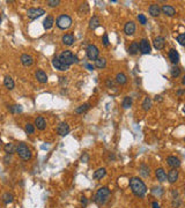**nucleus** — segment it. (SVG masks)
<instances>
[{
	"mask_svg": "<svg viewBox=\"0 0 185 208\" xmlns=\"http://www.w3.org/2000/svg\"><path fill=\"white\" fill-rule=\"evenodd\" d=\"M100 23H101L100 17H98V16H96V15H94L92 19L89 20V28L94 30V29H96V28L100 26Z\"/></svg>",
	"mask_w": 185,
	"mask_h": 208,
	"instance_id": "a878e982",
	"label": "nucleus"
},
{
	"mask_svg": "<svg viewBox=\"0 0 185 208\" xmlns=\"http://www.w3.org/2000/svg\"><path fill=\"white\" fill-rule=\"evenodd\" d=\"M139 51L142 55L150 53V44H149V42L147 41L146 38H142L141 41L139 42Z\"/></svg>",
	"mask_w": 185,
	"mask_h": 208,
	"instance_id": "6e6552de",
	"label": "nucleus"
},
{
	"mask_svg": "<svg viewBox=\"0 0 185 208\" xmlns=\"http://www.w3.org/2000/svg\"><path fill=\"white\" fill-rule=\"evenodd\" d=\"M138 20H139V23H141L142 26H145L147 23V17H146L145 14H139L138 15Z\"/></svg>",
	"mask_w": 185,
	"mask_h": 208,
	"instance_id": "ea45409f",
	"label": "nucleus"
},
{
	"mask_svg": "<svg viewBox=\"0 0 185 208\" xmlns=\"http://www.w3.org/2000/svg\"><path fill=\"white\" fill-rule=\"evenodd\" d=\"M106 86L108 88H116V83H115V81L112 79H106Z\"/></svg>",
	"mask_w": 185,
	"mask_h": 208,
	"instance_id": "79ce46f5",
	"label": "nucleus"
},
{
	"mask_svg": "<svg viewBox=\"0 0 185 208\" xmlns=\"http://www.w3.org/2000/svg\"><path fill=\"white\" fill-rule=\"evenodd\" d=\"M170 74H171L172 78H178V76L181 75V68L175 65V66L170 69Z\"/></svg>",
	"mask_w": 185,
	"mask_h": 208,
	"instance_id": "c9c22d12",
	"label": "nucleus"
},
{
	"mask_svg": "<svg viewBox=\"0 0 185 208\" xmlns=\"http://www.w3.org/2000/svg\"><path fill=\"white\" fill-rule=\"evenodd\" d=\"M4 86L7 89L12 90V89H14V87H15V83H14L13 79L11 76H5V79H4Z\"/></svg>",
	"mask_w": 185,
	"mask_h": 208,
	"instance_id": "c85d7f7f",
	"label": "nucleus"
},
{
	"mask_svg": "<svg viewBox=\"0 0 185 208\" xmlns=\"http://www.w3.org/2000/svg\"><path fill=\"white\" fill-rule=\"evenodd\" d=\"M177 42H178L181 45H185V32L179 34V35L177 36Z\"/></svg>",
	"mask_w": 185,
	"mask_h": 208,
	"instance_id": "a19ab883",
	"label": "nucleus"
},
{
	"mask_svg": "<svg viewBox=\"0 0 185 208\" xmlns=\"http://www.w3.org/2000/svg\"><path fill=\"white\" fill-rule=\"evenodd\" d=\"M85 67L88 69V71H94V66H92V64H88V63H86V64H85Z\"/></svg>",
	"mask_w": 185,
	"mask_h": 208,
	"instance_id": "09e8293b",
	"label": "nucleus"
},
{
	"mask_svg": "<svg viewBox=\"0 0 185 208\" xmlns=\"http://www.w3.org/2000/svg\"><path fill=\"white\" fill-rule=\"evenodd\" d=\"M155 176H156L158 180L161 181V183H163V181L167 180V173H165V171H164L163 168H159V169L155 170Z\"/></svg>",
	"mask_w": 185,
	"mask_h": 208,
	"instance_id": "412c9836",
	"label": "nucleus"
},
{
	"mask_svg": "<svg viewBox=\"0 0 185 208\" xmlns=\"http://www.w3.org/2000/svg\"><path fill=\"white\" fill-rule=\"evenodd\" d=\"M1 21H2V19H1V16H0V23H1Z\"/></svg>",
	"mask_w": 185,
	"mask_h": 208,
	"instance_id": "5fc2aeb1",
	"label": "nucleus"
},
{
	"mask_svg": "<svg viewBox=\"0 0 185 208\" xmlns=\"http://www.w3.org/2000/svg\"><path fill=\"white\" fill-rule=\"evenodd\" d=\"M20 60H21V64L25 66V67H30L33 64H34V58L30 55H27V53H23V55L20 57Z\"/></svg>",
	"mask_w": 185,
	"mask_h": 208,
	"instance_id": "9b49d317",
	"label": "nucleus"
},
{
	"mask_svg": "<svg viewBox=\"0 0 185 208\" xmlns=\"http://www.w3.org/2000/svg\"><path fill=\"white\" fill-rule=\"evenodd\" d=\"M14 200V196L12 193H9V192H7V193H5L2 195V201H4V204H6V205H8V204H12Z\"/></svg>",
	"mask_w": 185,
	"mask_h": 208,
	"instance_id": "473e14b6",
	"label": "nucleus"
},
{
	"mask_svg": "<svg viewBox=\"0 0 185 208\" xmlns=\"http://www.w3.org/2000/svg\"><path fill=\"white\" fill-rule=\"evenodd\" d=\"M80 15H86V14L89 13V5L87 2H82L79 6V9H78Z\"/></svg>",
	"mask_w": 185,
	"mask_h": 208,
	"instance_id": "7c9ffc66",
	"label": "nucleus"
},
{
	"mask_svg": "<svg viewBox=\"0 0 185 208\" xmlns=\"http://www.w3.org/2000/svg\"><path fill=\"white\" fill-rule=\"evenodd\" d=\"M46 4H48L50 7H57V6L60 5V1H59V0H49Z\"/></svg>",
	"mask_w": 185,
	"mask_h": 208,
	"instance_id": "37998d69",
	"label": "nucleus"
},
{
	"mask_svg": "<svg viewBox=\"0 0 185 208\" xmlns=\"http://www.w3.org/2000/svg\"><path fill=\"white\" fill-rule=\"evenodd\" d=\"M148 12L152 16H159L160 13H161V7L158 4H152L148 8Z\"/></svg>",
	"mask_w": 185,
	"mask_h": 208,
	"instance_id": "5701e85b",
	"label": "nucleus"
},
{
	"mask_svg": "<svg viewBox=\"0 0 185 208\" xmlns=\"http://www.w3.org/2000/svg\"><path fill=\"white\" fill-rule=\"evenodd\" d=\"M131 105H132V98L130 96L124 97V99H123V108L124 109H129V108H131Z\"/></svg>",
	"mask_w": 185,
	"mask_h": 208,
	"instance_id": "f704fd0d",
	"label": "nucleus"
},
{
	"mask_svg": "<svg viewBox=\"0 0 185 208\" xmlns=\"http://www.w3.org/2000/svg\"><path fill=\"white\" fill-rule=\"evenodd\" d=\"M127 52H129V55H137V53L139 52V42L133 41L132 43L130 44L129 49H127Z\"/></svg>",
	"mask_w": 185,
	"mask_h": 208,
	"instance_id": "aec40b11",
	"label": "nucleus"
},
{
	"mask_svg": "<svg viewBox=\"0 0 185 208\" xmlns=\"http://www.w3.org/2000/svg\"><path fill=\"white\" fill-rule=\"evenodd\" d=\"M52 66L56 69H58V71H61V72H65V71H67V69L69 68V66H67V65H65L64 63H61V61L59 60L58 55L53 57V59H52Z\"/></svg>",
	"mask_w": 185,
	"mask_h": 208,
	"instance_id": "1a4fd4ad",
	"label": "nucleus"
},
{
	"mask_svg": "<svg viewBox=\"0 0 185 208\" xmlns=\"http://www.w3.org/2000/svg\"><path fill=\"white\" fill-rule=\"evenodd\" d=\"M56 24H57V27L59 28V29L66 30V29H68V28L72 26V19L67 14H61V15H59L57 17Z\"/></svg>",
	"mask_w": 185,
	"mask_h": 208,
	"instance_id": "20e7f679",
	"label": "nucleus"
},
{
	"mask_svg": "<svg viewBox=\"0 0 185 208\" xmlns=\"http://www.w3.org/2000/svg\"><path fill=\"white\" fill-rule=\"evenodd\" d=\"M61 41L63 43L67 45V46H71V45H73L74 44V42H75V37H74V35L73 34H65L63 37H61Z\"/></svg>",
	"mask_w": 185,
	"mask_h": 208,
	"instance_id": "6ab92c4d",
	"label": "nucleus"
},
{
	"mask_svg": "<svg viewBox=\"0 0 185 208\" xmlns=\"http://www.w3.org/2000/svg\"><path fill=\"white\" fill-rule=\"evenodd\" d=\"M87 204H88V200H87V198L82 196V198H81V205H82L83 207H86V206H87Z\"/></svg>",
	"mask_w": 185,
	"mask_h": 208,
	"instance_id": "49530a36",
	"label": "nucleus"
},
{
	"mask_svg": "<svg viewBox=\"0 0 185 208\" xmlns=\"http://www.w3.org/2000/svg\"><path fill=\"white\" fill-rule=\"evenodd\" d=\"M162 99H163V98H162V96H160V95H156V96H155V101H156V102H158V101H159V102H162Z\"/></svg>",
	"mask_w": 185,
	"mask_h": 208,
	"instance_id": "3c124183",
	"label": "nucleus"
},
{
	"mask_svg": "<svg viewBox=\"0 0 185 208\" xmlns=\"http://www.w3.org/2000/svg\"><path fill=\"white\" fill-rule=\"evenodd\" d=\"M53 23H54L53 16L52 15H48V16L44 19V21H43V27H44V29L49 30V29H51V28L53 27Z\"/></svg>",
	"mask_w": 185,
	"mask_h": 208,
	"instance_id": "4be33fe9",
	"label": "nucleus"
},
{
	"mask_svg": "<svg viewBox=\"0 0 185 208\" xmlns=\"http://www.w3.org/2000/svg\"><path fill=\"white\" fill-rule=\"evenodd\" d=\"M86 52H87V57H88L89 60H96L98 58V55H100L98 48L96 45H94V44H89L87 46V51Z\"/></svg>",
	"mask_w": 185,
	"mask_h": 208,
	"instance_id": "0eeeda50",
	"label": "nucleus"
},
{
	"mask_svg": "<svg viewBox=\"0 0 185 208\" xmlns=\"http://www.w3.org/2000/svg\"><path fill=\"white\" fill-rule=\"evenodd\" d=\"M168 55H169V60L171 61L173 65H177V64H178V61H179V53L177 52V50H175V49L169 50Z\"/></svg>",
	"mask_w": 185,
	"mask_h": 208,
	"instance_id": "a211bd4d",
	"label": "nucleus"
},
{
	"mask_svg": "<svg viewBox=\"0 0 185 208\" xmlns=\"http://www.w3.org/2000/svg\"><path fill=\"white\" fill-rule=\"evenodd\" d=\"M182 83H183V84H185V75H184V76H183V80H182Z\"/></svg>",
	"mask_w": 185,
	"mask_h": 208,
	"instance_id": "864d4df0",
	"label": "nucleus"
},
{
	"mask_svg": "<svg viewBox=\"0 0 185 208\" xmlns=\"http://www.w3.org/2000/svg\"><path fill=\"white\" fill-rule=\"evenodd\" d=\"M167 164L169 166H171L172 169H177L181 166V160L176 156H168L167 157Z\"/></svg>",
	"mask_w": 185,
	"mask_h": 208,
	"instance_id": "ddd939ff",
	"label": "nucleus"
},
{
	"mask_svg": "<svg viewBox=\"0 0 185 208\" xmlns=\"http://www.w3.org/2000/svg\"><path fill=\"white\" fill-rule=\"evenodd\" d=\"M182 95H185V89H183V90H178V91H177V96H182Z\"/></svg>",
	"mask_w": 185,
	"mask_h": 208,
	"instance_id": "8fccbe9b",
	"label": "nucleus"
},
{
	"mask_svg": "<svg viewBox=\"0 0 185 208\" xmlns=\"http://www.w3.org/2000/svg\"><path fill=\"white\" fill-rule=\"evenodd\" d=\"M26 132L28 134H33V133L35 132V125L28 123V124L26 125Z\"/></svg>",
	"mask_w": 185,
	"mask_h": 208,
	"instance_id": "58836bf2",
	"label": "nucleus"
},
{
	"mask_svg": "<svg viewBox=\"0 0 185 208\" xmlns=\"http://www.w3.org/2000/svg\"><path fill=\"white\" fill-rule=\"evenodd\" d=\"M88 160H89V156H88V154H85V155L81 157V161H82L83 163H86Z\"/></svg>",
	"mask_w": 185,
	"mask_h": 208,
	"instance_id": "de8ad7c7",
	"label": "nucleus"
},
{
	"mask_svg": "<svg viewBox=\"0 0 185 208\" xmlns=\"http://www.w3.org/2000/svg\"><path fill=\"white\" fill-rule=\"evenodd\" d=\"M35 126L40 130V131H44L45 130V127H46V123H45V119L40 116V117H37L36 119H35Z\"/></svg>",
	"mask_w": 185,
	"mask_h": 208,
	"instance_id": "b1692460",
	"label": "nucleus"
},
{
	"mask_svg": "<svg viewBox=\"0 0 185 208\" xmlns=\"http://www.w3.org/2000/svg\"><path fill=\"white\" fill-rule=\"evenodd\" d=\"M116 82L123 86V84H126L127 83V76L124 74V73H117L116 75Z\"/></svg>",
	"mask_w": 185,
	"mask_h": 208,
	"instance_id": "cd10ccee",
	"label": "nucleus"
},
{
	"mask_svg": "<svg viewBox=\"0 0 185 208\" xmlns=\"http://www.w3.org/2000/svg\"><path fill=\"white\" fill-rule=\"evenodd\" d=\"M90 103H85V104H82V105H80V107H78L77 109H75V113L77 114H81V113H83V112H86V111H88L89 109H90Z\"/></svg>",
	"mask_w": 185,
	"mask_h": 208,
	"instance_id": "c756f323",
	"label": "nucleus"
},
{
	"mask_svg": "<svg viewBox=\"0 0 185 208\" xmlns=\"http://www.w3.org/2000/svg\"><path fill=\"white\" fill-rule=\"evenodd\" d=\"M102 42H103V45L104 46H109V36H108V34H104L103 35V37H102Z\"/></svg>",
	"mask_w": 185,
	"mask_h": 208,
	"instance_id": "a18cd8bd",
	"label": "nucleus"
},
{
	"mask_svg": "<svg viewBox=\"0 0 185 208\" xmlns=\"http://www.w3.org/2000/svg\"><path fill=\"white\" fill-rule=\"evenodd\" d=\"M14 143L12 142H9V143H6L5 145V147H4V150L7 153V154H13L14 153Z\"/></svg>",
	"mask_w": 185,
	"mask_h": 208,
	"instance_id": "4c0bfd02",
	"label": "nucleus"
},
{
	"mask_svg": "<svg viewBox=\"0 0 185 208\" xmlns=\"http://www.w3.org/2000/svg\"><path fill=\"white\" fill-rule=\"evenodd\" d=\"M184 141H185V139H184Z\"/></svg>",
	"mask_w": 185,
	"mask_h": 208,
	"instance_id": "4d7b16f0",
	"label": "nucleus"
},
{
	"mask_svg": "<svg viewBox=\"0 0 185 208\" xmlns=\"http://www.w3.org/2000/svg\"><path fill=\"white\" fill-rule=\"evenodd\" d=\"M109 196H110V190L108 187H101V189L97 190L94 200L98 205H104L106 201L109 200Z\"/></svg>",
	"mask_w": 185,
	"mask_h": 208,
	"instance_id": "f03ea898",
	"label": "nucleus"
},
{
	"mask_svg": "<svg viewBox=\"0 0 185 208\" xmlns=\"http://www.w3.org/2000/svg\"><path fill=\"white\" fill-rule=\"evenodd\" d=\"M139 171H140V175H141L142 177H145V178L149 177V175H150L149 166H147V164H145V163H142V164L140 166V168H139Z\"/></svg>",
	"mask_w": 185,
	"mask_h": 208,
	"instance_id": "393cba45",
	"label": "nucleus"
},
{
	"mask_svg": "<svg viewBox=\"0 0 185 208\" xmlns=\"http://www.w3.org/2000/svg\"><path fill=\"white\" fill-rule=\"evenodd\" d=\"M57 132H58V134H59V135H61V137H65V135H67V134L69 133V126H68V124L65 123V122L59 123L58 127H57Z\"/></svg>",
	"mask_w": 185,
	"mask_h": 208,
	"instance_id": "9d476101",
	"label": "nucleus"
},
{
	"mask_svg": "<svg viewBox=\"0 0 185 208\" xmlns=\"http://www.w3.org/2000/svg\"><path fill=\"white\" fill-rule=\"evenodd\" d=\"M152 206H153V208H160V205L156 202V201H154V202L152 204Z\"/></svg>",
	"mask_w": 185,
	"mask_h": 208,
	"instance_id": "603ef678",
	"label": "nucleus"
},
{
	"mask_svg": "<svg viewBox=\"0 0 185 208\" xmlns=\"http://www.w3.org/2000/svg\"><path fill=\"white\" fill-rule=\"evenodd\" d=\"M106 175V170L104 168H100V169H97L95 172H94V179H102L104 176Z\"/></svg>",
	"mask_w": 185,
	"mask_h": 208,
	"instance_id": "bb28decb",
	"label": "nucleus"
},
{
	"mask_svg": "<svg viewBox=\"0 0 185 208\" xmlns=\"http://www.w3.org/2000/svg\"><path fill=\"white\" fill-rule=\"evenodd\" d=\"M183 111H184V112H185V108H184V109H183Z\"/></svg>",
	"mask_w": 185,
	"mask_h": 208,
	"instance_id": "6e6d98bb",
	"label": "nucleus"
},
{
	"mask_svg": "<svg viewBox=\"0 0 185 208\" xmlns=\"http://www.w3.org/2000/svg\"><path fill=\"white\" fill-rule=\"evenodd\" d=\"M161 12L164 14V15L171 17V16H173V15L176 14V9H175L173 6H170V5H163V6L161 7Z\"/></svg>",
	"mask_w": 185,
	"mask_h": 208,
	"instance_id": "2eb2a0df",
	"label": "nucleus"
},
{
	"mask_svg": "<svg viewBox=\"0 0 185 208\" xmlns=\"http://www.w3.org/2000/svg\"><path fill=\"white\" fill-rule=\"evenodd\" d=\"M141 107H142V110L144 111L150 110V108H152V99H150V97H145Z\"/></svg>",
	"mask_w": 185,
	"mask_h": 208,
	"instance_id": "2f4dec72",
	"label": "nucleus"
},
{
	"mask_svg": "<svg viewBox=\"0 0 185 208\" xmlns=\"http://www.w3.org/2000/svg\"><path fill=\"white\" fill-rule=\"evenodd\" d=\"M130 189L132 191V193L135 195V196H139V198H142L145 196V194L147 193V186L146 184L138 177H132L130 179Z\"/></svg>",
	"mask_w": 185,
	"mask_h": 208,
	"instance_id": "f257e3e1",
	"label": "nucleus"
},
{
	"mask_svg": "<svg viewBox=\"0 0 185 208\" xmlns=\"http://www.w3.org/2000/svg\"><path fill=\"white\" fill-rule=\"evenodd\" d=\"M35 76L37 79V81L40 83H46L48 82V75L43 69H37L35 73Z\"/></svg>",
	"mask_w": 185,
	"mask_h": 208,
	"instance_id": "f3484780",
	"label": "nucleus"
},
{
	"mask_svg": "<svg viewBox=\"0 0 185 208\" xmlns=\"http://www.w3.org/2000/svg\"><path fill=\"white\" fill-rule=\"evenodd\" d=\"M178 176H179V173H178V170H177V169H171V170L168 172V175H167L168 181H169L170 184H173V183H176V181L178 180Z\"/></svg>",
	"mask_w": 185,
	"mask_h": 208,
	"instance_id": "dca6fc26",
	"label": "nucleus"
},
{
	"mask_svg": "<svg viewBox=\"0 0 185 208\" xmlns=\"http://www.w3.org/2000/svg\"><path fill=\"white\" fill-rule=\"evenodd\" d=\"M106 66V60L104 58H97L95 60V67L97 68H104Z\"/></svg>",
	"mask_w": 185,
	"mask_h": 208,
	"instance_id": "72a5a7b5",
	"label": "nucleus"
},
{
	"mask_svg": "<svg viewBox=\"0 0 185 208\" xmlns=\"http://www.w3.org/2000/svg\"><path fill=\"white\" fill-rule=\"evenodd\" d=\"M16 153H17V155L22 158V160H30L31 158V152H30V149L28 148V146H27L26 143H20L17 147H16Z\"/></svg>",
	"mask_w": 185,
	"mask_h": 208,
	"instance_id": "39448f33",
	"label": "nucleus"
},
{
	"mask_svg": "<svg viewBox=\"0 0 185 208\" xmlns=\"http://www.w3.org/2000/svg\"><path fill=\"white\" fill-rule=\"evenodd\" d=\"M135 23L133 22V21H129V22H126L125 23V26H124V32L127 35V36H131L133 35L134 32H135Z\"/></svg>",
	"mask_w": 185,
	"mask_h": 208,
	"instance_id": "f8f14e48",
	"label": "nucleus"
},
{
	"mask_svg": "<svg viewBox=\"0 0 185 208\" xmlns=\"http://www.w3.org/2000/svg\"><path fill=\"white\" fill-rule=\"evenodd\" d=\"M58 58H59V60L61 61V63H64L65 65L67 66H71V65H73L74 63H78L79 61V59H78V57L75 55H73L71 51H63L60 55H58Z\"/></svg>",
	"mask_w": 185,
	"mask_h": 208,
	"instance_id": "7ed1b4c3",
	"label": "nucleus"
},
{
	"mask_svg": "<svg viewBox=\"0 0 185 208\" xmlns=\"http://www.w3.org/2000/svg\"><path fill=\"white\" fill-rule=\"evenodd\" d=\"M154 48L156 49V50H162V49H164V46H165V38L163 37V36H158V37H155L154 38Z\"/></svg>",
	"mask_w": 185,
	"mask_h": 208,
	"instance_id": "4468645a",
	"label": "nucleus"
},
{
	"mask_svg": "<svg viewBox=\"0 0 185 208\" xmlns=\"http://www.w3.org/2000/svg\"><path fill=\"white\" fill-rule=\"evenodd\" d=\"M44 14H45V9H43L40 7H37V8L33 7V8H29L27 11V15H28V17L30 20H36V19L40 17L42 15H44Z\"/></svg>",
	"mask_w": 185,
	"mask_h": 208,
	"instance_id": "423d86ee",
	"label": "nucleus"
},
{
	"mask_svg": "<svg viewBox=\"0 0 185 208\" xmlns=\"http://www.w3.org/2000/svg\"><path fill=\"white\" fill-rule=\"evenodd\" d=\"M181 205V199L177 196V198H173V201H172V207L173 208H178Z\"/></svg>",
	"mask_w": 185,
	"mask_h": 208,
	"instance_id": "c03bdc74",
	"label": "nucleus"
},
{
	"mask_svg": "<svg viewBox=\"0 0 185 208\" xmlns=\"http://www.w3.org/2000/svg\"><path fill=\"white\" fill-rule=\"evenodd\" d=\"M8 110L11 111L12 113H19V112H22V107H21V105L15 104V105H11V107H8Z\"/></svg>",
	"mask_w": 185,
	"mask_h": 208,
	"instance_id": "e433bc0d",
	"label": "nucleus"
}]
</instances>
